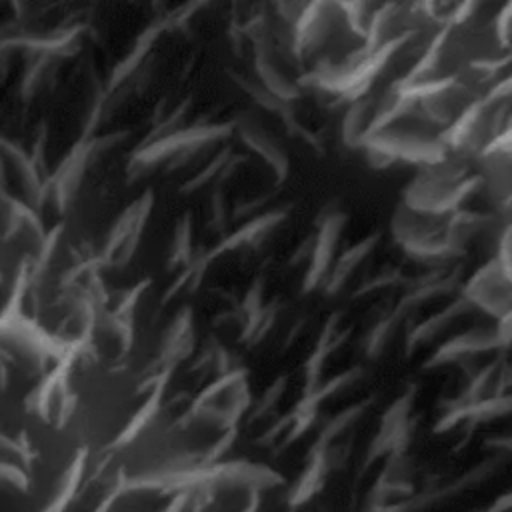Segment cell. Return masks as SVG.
Segmentation results:
<instances>
[{"label": "cell", "mask_w": 512, "mask_h": 512, "mask_svg": "<svg viewBox=\"0 0 512 512\" xmlns=\"http://www.w3.org/2000/svg\"><path fill=\"white\" fill-rule=\"evenodd\" d=\"M460 298L494 322L512 312V278L492 256L462 284Z\"/></svg>", "instance_id": "cell-1"}]
</instances>
